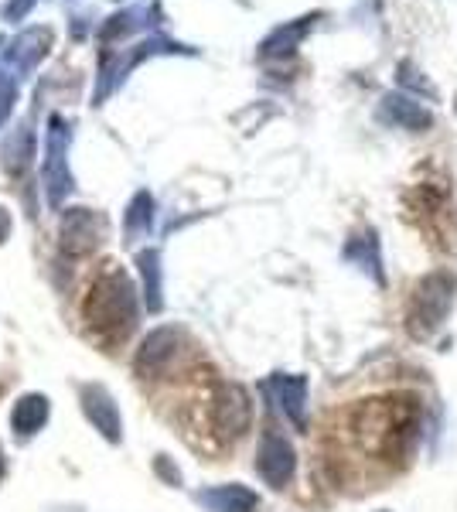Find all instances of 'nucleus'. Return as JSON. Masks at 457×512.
Returning a JSON list of instances; mask_svg holds the SVG:
<instances>
[{"label":"nucleus","instance_id":"nucleus-16","mask_svg":"<svg viewBox=\"0 0 457 512\" xmlns=\"http://www.w3.org/2000/svg\"><path fill=\"white\" fill-rule=\"evenodd\" d=\"M7 229H11V222H7V212H4V209H0V243H4Z\"/></svg>","mask_w":457,"mask_h":512},{"label":"nucleus","instance_id":"nucleus-6","mask_svg":"<svg viewBox=\"0 0 457 512\" xmlns=\"http://www.w3.org/2000/svg\"><path fill=\"white\" fill-rule=\"evenodd\" d=\"M253 465H256V475H260L270 489L284 492L297 475V451H294V444H290V437L267 427L260 437V448H256Z\"/></svg>","mask_w":457,"mask_h":512},{"label":"nucleus","instance_id":"nucleus-18","mask_svg":"<svg viewBox=\"0 0 457 512\" xmlns=\"http://www.w3.org/2000/svg\"><path fill=\"white\" fill-rule=\"evenodd\" d=\"M382 512H386V509H382Z\"/></svg>","mask_w":457,"mask_h":512},{"label":"nucleus","instance_id":"nucleus-13","mask_svg":"<svg viewBox=\"0 0 457 512\" xmlns=\"http://www.w3.org/2000/svg\"><path fill=\"white\" fill-rule=\"evenodd\" d=\"M137 270H140V287H144V308L157 315L164 308V284H161V256L157 250H144L137 256Z\"/></svg>","mask_w":457,"mask_h":512},{"label":"nucleus","instance_id":"nucleus-2","mask_svg":"<svg viewBox=\"0 0 457 512\" xmlns=\"http://www.w3.org/2000/svg\"><path fill=\"white\" fill-rule=\"evenodd\" d=\"M82 321L106 345H120L134 335L140 321V294L134 280L127 277V270L110 263L89 284L86 297H82Z\"/></svg>","mask_w":457,"mask_h":512},{"label":"nucleus","instance_id":"nucleus-3","mask_svg":"<svg viewBox=\"0 0 457 512\" xmlns=\"http://www.w3.org/2000/svg\"><path fill=\"white\" fill-rule=\"evenodd\" d=\"M457 301V274L451 270H430L423 274L410 291L406 301V332L417 342L434 338L444 328L447 315L454 311Z\"/></svg>","mask_w":457,"mask_h":512},{"label":"nucleus","instance_id":"nucleus-17","mask_svg":"<svg viewBox=\"0 0 457 512\" xmlns=\"http://www.w3.org/2000/svg\"><path fill=\"white\" fill-rule=\"evenodd\" d=\"M7 478V454H4V444H0V482Z\"/></svg>","mask_w":457,"mask_h":512},{"label":"nucleus","instance_id":"nucleus-12","mask_svg":"<svg viewBox=\"0 0 457 512\" xmlns=\"http://www.w3.org/2000/svg\"><path fill=\"white\" fill-rule=\"evenodd\" d=\"M382 117L393 120L403 130H413V134L417 130H430V123H434L427 106L413 96H386L382 99Z\"/></svg>","mask_w":457,"mask_h":512},{"label":"nucleus","instance_id":"nucleus-10","mask_svg":"<svg viewBox=\"0 0 457 512\" xmlns=\"http://www.w3.org/2000/svg\"><path fill=\"white\" fill-rule=\"evenodd\" d=\"M48 417H52V403L45 393H21L11 410V431L18 441H28V437L45 431Z\"/></svg>","mask_w":457,"mask_h":512},{"label":"nucleus","instance_id":"nucleus-9","mask_svg":"<svg viewBox=\"0 0 457 512\" xmlns=\"http://www.w3.org/2000/svg\"><path fill=\"white\" fill-rule=\"evenodd\" d=\"M195 502L209 512H256L260 509V495L239 482L209 485V489H202L195 495Z\"/></svg>","mask_w":457,"mask_h":512},{"label":"nucleus","instance_id":"nucleus-11","mask_svg":"<svg viewBox=\"0 0 457 512\" xmlns=\"http://www.w3.org/2000/svg\"><path fill=\"white\" fill-rule=\"evenodd\" d=\"M103 243V219L93 216V212H86V209H76L69 219H65V226H62V246L69 253H89V250H96V246Z\"/></svg>","mask_w":457,"mask_h":512},{"label":"nucleus","instance_id":"nucleus-1","mask_svg":"<svg viewBox=\"0 0 457 512\" xmlns=\"http://www.w3.org/2000/svg\"><path fill=\"white\" fill-rule=\"evenodd\" d=\"M348 431L379 461H406L420 441V400L413 393L359 400L348 414Z\"/></svg>","mask_w":457,"mask_h":512},{"label":"nucleus","instance_id":"nucleus-15","mask_svg":"<svg viewBox=\"0 0 457 512\" xmlns=\"http://www.w3.org/2000/svg\"><path fill=\"white\" fill-rule=\"evenodd\" d=\"M151 222V198L147 195H140L137 202H134V209H130V236L140 233V229Z\"/></svg>","mask_w":457,"mask_h":512},{"label":"nucleus","instance_id":"nucleus-8","mask_svg":"<svg viewBox=\"0 0 457 512\" xmlns=\"http://www.w3.org/2000/svg\"><path fill=\"white\" fill-rule=\"evenodd\" d=\"M270 400L280 407L297 431H307V376L301 373H273L267 379Z\"/></svg>","mask_w":457,"mask_h":512},{"label":"nucleus","instance_id":"nucleus-7","mask_svg":"<svg viewBox=\"0 0 457 512\" xmlns=\"http://www.w3.org/2000/svg\"><path fill=\"white\" fill-rule=\"evenodd\" d=\"M79 407L103 441H110V444L123 441V414H120V407H116V396L106 390L103 383H82Z\"/></svg>","mask_w":457,"mask_h":512},{"label":"nucleus","instance_id":"nucleus-14","mask_svg":"<svg viewBox=\"0 0 457 512\" xmlns=\"http://www.w3.org/2000/svg\"><path fill=\"white\" fill-rule=\"evenodd\" d=\"M154 475L161 478L164 485H171V489H181V482H185V478H181V468L174 465V458H168V454H157L154 458Z\"/></svg>","mask_w":457,"mask_h":512},{"label":"nucleus","instance_id":"nucleus-4","mask_svg":"<svg viewBox=\"0 0 457 512\" xmlns=\"http://www.w3.org/2000/svg\"><path fill=\"white\" fill-rule=\"evenodd\" d=\"M188 352V335L178 325H161L154 332L144 335V342L137 345L134 355V373L140 379H164L174 366L181 362V355Z\"/></svg>","mask_w":457,"mask_h":512},{"label":"nucleus","instance_id":"nucleus-5","mask_svg":"<svg viewBox=\"0 0 457 512\" xmlns=\"http://www.w3.org/2000/svg\"><path fill=\"white\" fill-rule=\"evenodd\" d=\"M212 434L219 437L222 444H232L239 437H246V431L253 427V400H249V390L243 383H219V390L212 396Z\"/></svg>","mask_w":457,"mask_h":512}]
</instances>
